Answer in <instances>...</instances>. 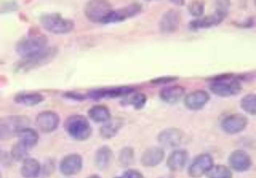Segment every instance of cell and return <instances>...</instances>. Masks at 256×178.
I'll use <instances>...</instances> for the list:
<instances>
[{
	"label": "cell",
	"instance_id": "cell-1",
	"mask_svg": "<svg viewBox=\"0 0 256 178\" xmlns=\"http://www.w3.org/2000/svg\"><path fill=\"white\" fill-rule=\"evenodd\" d=\"M245 75L224 73L207 78L210 91L219 97H231L239 94L242 90V80Z\"/></svg>",
	"mask_w": 256,
	"mask_h": 178
},
{
	"label": "cell",
	"instance_id": "cell-2",
	"mask_svg": "<svg viewBox=\"0 0 256 178\" xmlns=\"http://www.w3.org/2000/svg\"><path fill=\"white\" fill-rule=\"evenodd\" d=\"M47 43L48 39L45 35L32 32L17 41L15 45V51L19 56H21V59L29 58L47 49Z\"/></svg>",
	"mask_w": 256,
	"mask_h": 178
},
{
	"label": "cell",
	"instance_id": "cell-3",
	"mask_svg": "<svg viewBox=\"0 0 256 178\" xmlns=\"http://www.w3.org/2000/svg\"><path fill=\"white\" fill-rule=\"evenodd\" d=\"M39 22L45 30L57 35L68 34L75 28L73 19L64 17L57 12L42 14L39 18Z\"/></svg>",
	"mask_w": 256,
	"mask_h": 178
},
{
	"label": "cell",
	"instance_id": "cell-4",
	"mask_svg": "<svg viewBox=\"0 0 256 178\" xmlns=\"http://www.w3.org/2000/svg\"><path fill=\"white\" fill-rule=\"evenodd\" d=\"M64 129L71 138L77 141H85L92 134L88 118L80 114L68 116L64 121Z\"/></svg>",
	"mask_w": 256,
	"mask_h": 178
},
{
	"label": "cell",
	"instance_id": "cell-5",
	"mask_svg": "<svg viewBox=\"0 0 256 178\" xmlns=\"http://www.w3.org/2000/svg\"><path fill=\"white\" fill-rule=\"evenodd\" d=\"M229 7V1H216V9L213 13L198 19H193L189 23V27L193 30H197L203 28H211L213 26L219 25L228 15Z\"/></svg>",
	"mask_w": 256,
	"mask_h": 178
},
{
	"label": "cell",
	"instance_id": "cell-6",
	"mask_svg": "<svg viewBox=\"0 0 256 178\" xmlns=\"http://www.w3.org/2000/svg\"><path fill=\"white\" fill-rule=\"evenodd\" d=\"M30 120L23 115H9L0 118V140H6L26 127H29Z\"/></svg>",
	"mask_w": 256,
	"mask_h": 178
},
{
	"label": "cell",
	"instance_id": "cell-7",
	"mask_svg": "<svg viewBox=\"0 0 256 178\" xmlns=\"http://www.w3.org/2000/svg\"><path fill=\"white\" fill-rule=\"evenodd\" d=\"M57 54V49L54 47H48L41 53L29 57V58H24L21 59L16 65H15V70L18 72H26L28 70L34 69L38 66H41L43 64L48 63L51 61L54 56Z\"/></svg>",
	"mask_w": 256,
	"mask_h": 178
},
{
	"label": "cell",
	"instance_id": "cell-8",
	"mask_svg": "<svg viewBox=\"0 0 256 178\" xmlns=\"http://www.w3.org/2000/svg\"><path fill=\"white\" fill-rule=\"evenodd\" d=\"M135 87L132 86H115V87H105L90 90L86 93L88 99L100 100V99H113L126 97L127 95L135 92Z\"/></svg>",
	"mask_w": 256,
	"mask_h": 178
},
{
	"label": "cell",
	"instance_id": "cell-9",
	"mask_svg": "<svg viewBox=\"0 0 256 178\" xmlns=\"http://www.w3.org/2000/svg\"><path fill=\"white\" fill-rule=\"evenodd\" d=\"M111 10L112 5L105 0H91L84 6V14L86 18L94 23H102Z\"/></svg>",
	"mask_w": 256,
	"mask_h": 178
},
{
	"label": "cell",
	"instance_id": "cell-10",
	"mask_svg": "<svg viewBox=\"0 0 256 178\" xmlns=\"http://www.w3.org/2000/svg\"><path fill=\"white\" fill-rule=\"evenodd\" d=\"M141 11H142V5L138 2H132L125 7H121L118 9H112L108 13V15L104 18L102 23L110 24V23L122 22L128 18H131V17H134V16L140 14Z\"/></svg>",
	"mask_w": 256,
	"mask_h": 178
},
{
	"label": "cell",
	"instance_id": "cell-11",
	"mask_svg": "<svg viewBox=\"0 0 256 178\" xmlns=\"http://www.w3.org/2000/svg\"><path fill=\"white\" fill-rule=\"evenodd\" d=\"M248 125V118L241 113H231L225 115L220 120L221 129L230 135L242 132Z\"/></svg>",
	"mask_w": 256,
	"mask_h": 178
},
{
	"label": "cell",
	"instance_id": "cell-12",
	"mask_svg": "<svg viewBox=\"0 0 256 178\" xmlns=\"http://www.w3.org/2000/svg\"><path fill=\"white\" fill-rule=\"evenodd\" d=\"M214 161L209 153L198 154L188 167V175L192 178H200L208 173L213 167Z\"/></svg>",
	"mask_w": 256,
	"mask_h": 178
},
{
	"label": "cell",
	"instance_id": "cell-13",
	"mask_svg": "<svg viewBox=\"0 0 256 178\" xmlns=\"http://www.w3.org/2000/svg\"><path fill=\"white\" fill-rule=\"evenodd\" d=\"M183 135L181 129L177 127H168L158 133L157 141L162 148H176L181 144Z\"/></svg>",
	"mask_w": 256,
	"mask_h": 178
},
{
	"label": "cell",
	"instance_id": "cell-14",
	"mask_svg": "<svg viewBox=\"0 0 256 178\" xmlns=\"http://www.w3.org/2000/svg\"><path fill=\"white\" fill-rule=\"evenodd\" d=\"M35 122L41 132L51 133L58 128L60 124V117L54 111L44 110L36 116Z\"/></svg>",
	"mask_w": 256,
	"mask_h": 178
},
{
	"label": "cell",
	"instance_id": "cell-15",
	"mask_svg": "<svg viewBox=\"0 0 256 178\" xmlns=\"http://www.w3.org/2000/svg\"><path fill=\"white\" fill-rule=\"evenodd\" d=\"M83 167V158L78 153H71L64 156L59 163V170L65 176L78 174Z\"/></svg>",
	"mask_w": 256,
	"mask_h": 178
},
{
	"label": "cell",
	"instance_id": "cell-16",
	"mask_svg": "<svg viewBox=\"0 0 256 178\" xmlns=\"http://www.w3.org/2000/svg\"><path fill=\"white\" fill-rule=\"evenodd\" d=\"M210 95L207 91L203 89H197L189 92L184 96L183 103L188 110L198 111L204 108V106L209 102Z\"/></svg>",
	"mask_w": 256,
	"mask_h": 178
},
{
	"label": "cell",
	"instance_id": "cell-17",
	"mask_svg": "<svg viewBox=\"0 0 256 178\" xmlns=\"http://www.w3.org/2000/svg\"><path fill=\"white\" fill-rule=\"evenodd\" d=\"M228 165L230 169L236 172H244L250 169L252 165V159L246 151L242 149H236L230 153L228 157Z\"/></svg>",
	"mask_w": 256,
	"mask_h": 178
},
{
	"label": "cell",
	"instance_id": "cell-18",
	"mask_svg": "<svg viewBox=\"0 0 256 178\" xmlns=\"http://www.w3.org/2000/svg\"><path fill=\"white\" fill-rule=\"evenodd\" d=\"M181 15L176 9L165 11L159 21V30L164 34H171L178 30L180 25Z\"/></svg>",
	"mask_w": 256,
	"mask_h": 178
},
{
	"label": "cell",
	"instance_id": "cell-19",
	"mask_svg": "<svg viewBox=\"0 0 256 178\" xmlns=\"http://www.w3.org/2000/svg\"><path fill=\"white\" fill-rule=\"evenodd\" d=\"M164 157L165 151L161 146H152L144 150L140 161L145 167H155L164 160Z\"/></svg>",
	"mask_w": 256,
	"mask_h": 178
},
{
	"label": "cell",
	"instance_id": "cell-20",
	"mask_svg": "<svg viewBox=\"0 0 256 178\" xmlns=\"http://www.w3.org/2000/svg\"><path fill=\"white\" fill-rule=\"evenodd\" d=\"M188 161V152L184 149L173 150L166 160V165L171 172L182 170Z\"/></svg>",
	"mask_w": 256,
	"mask_h": 178
},
{
	"label": "cell",
	"instance_id": "cell-21",
	"mask_svg": "<svg viewBox=\"0 0 256 178\" xmlns=\"http://www.w3.org/2000/svg\"><path fill=\"white\" fill-rule=\"evenodd\" d=\"M185 95V89L181 85H169L162 88L159 92L160 99L167 104L179 102Z\"/></svg>",
	"mask_w": 256,
	"mask_h": 178
},
{
	"label": "cell",
	"instance_id": "cell-22",
	"mask_svg": "<svg viewBox=\"0 0 256 178\" xmlns=\"http://www.w3.org/2000/svg\"><path fill=\"white\" fill-rule=\"evenodd\" d=\"M13 100L15 103L24 106H35L43 102L44 96L37 91L19 92L14 95Z\"/></svg>",
	"mask_w": 256,
	"mask_h": 178
},
{
	"label": "cell",
	"instance_id": "cell-23",
	"mask_svg": "<svg viewBox=\"0 0 256 178\" xmlns=\"http://www.w3.org/2000/svg\"><path fill=\"white\" fill-rule=\"evenodd\" d=\"M124 121L121 118H110L107 122L103 123L102 126L99 129L100 135L104 139H111L115 137L118 133V131L121 129L123 126Z\"/></svg>",
	"mask_w": 256,
	"mask_h": 178
},
{
	"label": "cell",
	"instance_id": "cell-24",
	"mask_svg": "<svg viewBox=\"0 0 256 178\" xmlns=\"http://www.w3.org/2000/svg\"><path fill=\"white\" fill-rule=\"evenodd\" d=\"M41 172V165L35 159L27 157L22 161L20 173L23 178H37Z\"/></svg>",
	"mask_w": 256,
	"mask_h": 178
},
{
	"label": "cell",
	"instance_id": "cell-25",
	"mask_svg": "<svg viewBox=\"0 0 256 178\" xmlns=\"http://www.w3.org/2000/svg\"><path fill=\"white\" fill-rule=\"evenodd\" d=\"M113 159V151L109 146L103 145L99 147L95 153V165L98 169H106L109 167Z\"/></svg>",
	"mask_w": 256,
	"mask_h": 178
},
{
	"label": "cell",
	"instance_id": "cell-26",
	"mask_svg": "<svg viewBox=\"0 0 256 178\" xmlns=\"http://www.w3.org/2000/svg\"><path fill=\"white\" fill-rule=\"evenodd\" d=\"M87 114H88V117L96 123H105L111 118V112L109 108L101 104L92 106L88 110Z\"/></svg>",
	"mask_w": 256,
	"mask_h": 178
},
{
	"label": "cell",
	"instance_id": "cell-27",
	"mask_svg": "<svg viewBox=\"0 0 256 178\" xmlns=\"http://www.w3.org/2000/svg\"><path fill=\"white\" fill-rule=\"evenodd\" d=\"M20 142H22L26 147L28 148H33L39 140V135L38 132L30 127H26L21 129L17 135Z\"/></svg>",
	"mask_w": 256,
	"mask_h": 178
},
{
	"label": "cell",
	"instance_id": "cell-28",
	"mask_svg": "<svg viewBox=\"0 0 256 178\" xmlns=\"http://www.w3.org/2000/svg\"><path fill=\"white\" fill-rule=\"evenodd\" d=\"M124 98H125L124 104L130 105L136 110L142 109L146 105V102H147L146 95L142 92H139V91H135V92L127 95Z\"/></svg>",
	"mask_w": 256,
	"mask_h": 178
},
{
	"label": "cell",
	"instance_id": "cell-29",
	"mask_svg": "<svg viewBox=\"0 0 256 178\" xmlns=\"http://www.w3.org/2000/svg\"><path fill=\"white\" fill-rule=\"evenodd\" d=\"M240 107L245 113L256 116V94L248 93L244 95L240 100Z\"/></svg>",
	"mask_w": 256,
	"mask_h": 178
},
{
	"label": "cell",
	"instance_id": "cell-30",
	"mask_svg": "<svg viewBox=\"0 0 256 178\" xmlns=\"http://www.w3.org/2000/svg\"><path fill=\"white\" fill-rule=\"evenodd\" d=\"M207 178H232V172L231 169L222 164L218 165H213V167L208 171L206 174Z\"/></svg>",
	"mask_w": 256,
	"mask_h": 178
},
{
	"label": "cell",
	"instance_id": "cell-31",
	"mask_svg": "<svg viewBox=\"0 0 256 178\" xmlns=\"http://www.w3.org/2000/svg\"><path fill=\"white\" fill-rule=\"evenodd\" d=\"M28 147L18 140L11 149V157L16 161H23L28 156Z\"/></svg>",
	"mask_w": 256,
	"mask_h": 178
},
{
	"label": "cell",
	"instance_id": "cell-32",
	"mask_svg": "<svg viewBox=\"0 0 256 178\" xmlns=\"http://www.w3.org/2000/svg\"><path fill=\"white\" fill-rule=\"evenodd\" d=\"M134 149L130 146H125L119 152V163L121 166L127 167L134 162Z\"/></svg>",
	"mask_w": 256,
	"mask_h": 178
},
{
	"label": "cell",
	"instance_id": "cell-33",
	"mask_svg": "<svg viewBox=\"0 0 256 178\" xmlns=\"http://www.w3.org/2000/svg\"><path fill=\"white\" fill-rule=\"evenodd\" d=\"M205 3L201 0H193L188 4V11L195 19L203 17Z\"/></svg>",
	"mask_w": 256,
	"mask_h": 178
},
{
	"label": "cell",
	"instance_id": "cell-34",
	"mask_svg": "<svg viewBox=\"0 0 256 178\" xmlns=\"http://www.w3.org/2000/svg\"><path fill=\"white\" fill-rule=\"evenodd\" d=\"M177 80H178L177 76L166 75V76H159V77H156L154 79H151L150 82L154 85H166V84L174 83Z\"/></svg>",
	"mask_w": 256,
	"mask_h": 178
},
{
	"label": "cell",
	"instance_id": "cell-35",
	"mask_svg": "<svg viewBox=\"0 0 256 178\" xmlns=\"http://www.w3.org/2000/svg\"><path fill=\"white\" fill-rule=\"evenodd\" d=\"M63 97L68 98L70 100H74V101H84L85 99H87L86 93H82L78 91H66L65 93H63Z\"/></svg>",
	"mask_w": 256,
	"mask_h": 178
},
{
	"label": "cell",
	"instance_id": "cell-36",
	"mask_svg": "<svg viewBox=\"0 0 256 178\" xmlns=\"http://www.w3.org/2000/svg\"><path fill=\"white\" fill-rule=\"evenodd\" d=\"M17 10V3L16 2H0V12L6 13Z\"/></svg>",
	"mask_w": 256,
	"mask_h": 178
},
{
	"label": "cell",
	"instance_id": "cell-37",
	"mask_svg": "<svg viewBox=\"0 0 256 178\" xmlns=\"http://www.w3.org/2000/svg\"><path fill=\"white\" fill-rule=\"evenodd\" d=\"M122 178H144L143 174L137 169H127L121 176Z\"/></svg>",
	"mask_w": 256,
	"mask_h": 178
},
{
	"label": "cell",
	"instance_id": "cell-38",
	"mask_svg": "<svg viewBox=\"0 0 256 178\" xmlns=\"http://www.w3.org/2000/svg\"><path fill=\"white\" fill-rule=\"evenodd\" d=\"M235 25L241 27V28H251L254 26V18L250 17L249 19L245 20V22L243 23H235Z\"/></svg>",
	"mask_w": 256,
	"mask_h": 178
},
{
	"label": "cell",
	"instance_id": "cell-39",
	"mask_svg": "<svg viewBox=\"0 0 256 178\" xmlns=\"http://www.w3.org/2000/svg\"><path fill=\"white\" fill-rule=\"evenodd\" d=\"M171 2H172V3H177L176 5H183V4L185 3L184 1H175V0H172Z\"/></svg>",
	"mask_w": 256,
	"mask_h": 178
},
{
	"label": "cell",
	"instance_id": "cell-40",
	"mask_svg": "<svg viewBox=\"0 0 256 178\" xmlns=\"http://www.w3.org/2000/svg\"><path fill=\"white\" fill-rule=\"evenodd\" d=\"M87 178H101L99 175H97V174H93V175H90V176H88Z\"/></svg>",
	"mask_w": 256,
	"mask_h": 178
},
{
	"label": "cell",
	"instance_id": "cell-41",
	"mask_svg": "<svg viewBox=\"0 0 256 178\" xmlns=\"http://www.w3.org/2000/svg\"><path fill=\"white\" fill-rule=\"evenodd\" d=\"M114 178H122V177H121V176H120V177H114Z\"/></svg>",
	"mask_w": 256,
	"mask_h": 178
},
{
	"label": "cell",
	"instance_id": "cell-42",
	"mask_svg": "<svg viewBox=\"0 0 256 178\" xmlns=\"http://www.w3.org/2000/svg\"><path fill=\"white\" fill-rule=\"evenodd\" d=\"M0 178H2V175H1V172H0Z\"/></svg>",
	"mask_w": 256,
	"mask_h": 178
},
{
	"label": "cell",
	"instance_id": "cell-43",
	"mask_svg": "<svg viewBox=\"0 0 256 178\" xmlns=\"http://www.w3.org/2000/svg\"><path fill=\"white\" fill-rule=\"evenodd\" d=\"M165 178H166V177H165ZM168 178H170V177H168Z\"/></svg>",
	"mask_w": 256,
	"mask_h": 178
}]
</instances>
